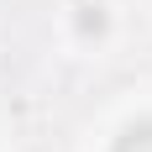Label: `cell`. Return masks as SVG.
Returning <instances> with one entry per match:
<instances>
[{
    "mask_svg": "<svg viewBox=\"0 0 152 152\" xmlns=\"http://www.w3.org/2000/svg\"><path fill=\"white\" fill-rule=\"evenodd\" d=\"M110 152H152V115L147 121H137V126H126L121 137H115V147Z\"/></svg>",
    "mask_w": 152,
    "mask_h": 152,
    "instance_id": "cell-1",
    "label": "cell"
}]
</instances>
